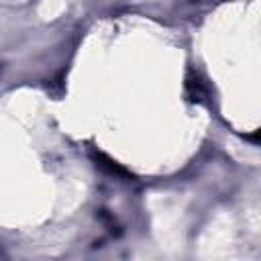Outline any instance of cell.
Masks as SVG:
<instances>
[{"label":"cell","instance_id":"obj_1","mask_svg":"<svg viewBox=\"0 0 261 261\" xmlns=\"http://www.w3.org/2000/svg\"><path fill=\"white\" fill-rule=\"evenodd\" d=\"M94 161H96V165H98L100 169H104V171L110 173V175H116V177H130V171H128V169H124L120 163L112 161L108 155H104V153H100V151H94Z\"/></svg>","mask_w":261,"mask_h":261}]
</instances>
